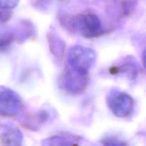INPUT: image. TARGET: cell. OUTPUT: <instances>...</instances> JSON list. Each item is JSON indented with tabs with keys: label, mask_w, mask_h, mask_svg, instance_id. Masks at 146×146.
<instances>
[{
	"label": "cell",
	"mask_w": 146,
	"mask_h": 146,
	"mask_svg": "<svg viewBox=\"0 0 146 146\" xmlns=\"http://www.w3.org/2000/svg\"><path fill=\"white\" fill-rule=\"evenodd\" d=\"M71 27L86 38H95L102 34V24L96 14L84 12L71 17Z\"/></svg>",
	"instance_id": "obj_1"
},
{
	"label": "cell",
	"mask_w": 146,
	"mask_h": 146,
	"mask_svg": "<svg viewBox=\"0 0 146 146\" xmlns=\"http://www.w3.org/2000/svg\"><path fill=\"white\" fill-rule=\"evenodd\" d=\"M79 140L77 136L71 135H58L51 137L50 138L45 140L44 145H77L76 141Z\"/></svg>",
	"instance_id": "obj_7"
},
{
	"label": "cell",
	"mask_w": 146,
	"mask_h": 146,
	"mask_svg": "<svg viewBox=\"0 0 146 146\" xmlns=\"http://www.w3.org/2000/svg\"><path fill=\"white\" fill-rule=\"evenodd\" d=\"M0 113L4 116H14L18 114L22 108V102L14 91L1 86L0 90Z\"/></svg>",
	"instance_id": "obj_5"
},
{
	"label": "cell",
	"mask_w": 146,
	"mask_h": 146,
	"mask_svg": "<svg viewBox=\"0 0 146 146\" xmlns=\"http://www.w3.org/2000/svg\"><path fill=\"white\" fill-rule=\"evenodd\" d=\"M0 137L2 145H21L22 143V133L12 124H1Z\"/></svg>",
	"instance_id": "obj_6"
},
{
	"label": "cell",
	"mask_w": 146,
	"mask_h": 146,
	"mask_svg": "<svg viewBox=\"0 0 146 146\" xmlns=\"http://www.w3.org/2000/svg\"><path fill=\"white\" fill-rule=\"evenodd\" d=\"M62 87L71 94H81L86 89L88 84V74L73 69L67 66L61 78Z\"/></svg>",
	"instance_id": "obj_4"
},
{
	"label": "cell",
	"mask_w": 146,
	"mask_h": 146,
	"mask_svg": "<svg viewBox=\"0 0 146 146\" xmlns=\"http://www.w3.org/2000/svg\"><path fill=\"white\" fill-rule=\"evenodd\" d=\"M106 101L111 112L118 118L128 117L133 111L134 101L132 97L118 89L110 91Z\"/></svg>",
	"instance_id": "obj_3"
},
{
	"label": "cell",
	"mask_w": 146,
	"mask_h": 146,
	"mask_svg": "<svg viewBox=\"0 0 146 146\" xmlns=\"http://www.w3.org/2000/svg\"><path fill=\"white\" fill-rule=\"evenodd\" d=\"M142 61H143V64L144 67H145V68L146 70V48L144 50L143 53Z\"/></svg>",
	"instance_id": "obj_9"
},
{
	"label": "cell",
	"mask_w": 146,
	"mask_h": 146,
	"mask_svg": "<svg viewBox=\"0 0 146 146\" xmlns=\"http://www.w3.org/2000/svg\"><path fill=\"white\" fill-rule=\"evenodd\" d=\"M19 0H1V9L12 10L18 4Z\"/></svg>",
	"instance_id": "obj_8"
},
{
	"label": "cell",
	"mask_w": 146,
	"mask_h": 146,
	"mask_svg": "<svg viewBox=\"0 0 146 146\" xmlns=\"http://www.w3.org/2000/svg\"><path fill=\"white\" fill-rule=\"evenodd\" d=\"M96 55L92 48L76 45L71 47L67 54V66L73 69L88 74L96 62Z\"/></svg>",
	"instance_id": "obj_2"
}]
</instances>
